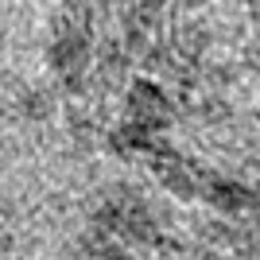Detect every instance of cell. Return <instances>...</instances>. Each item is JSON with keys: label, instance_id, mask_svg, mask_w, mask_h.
<instances>
[{"label": "cell", "instance_id": "cell-1", "mask_svg": "<svg viewBox=\"0 0 260 260\" xmlns=\"http://www.w3.org/2000/svg\"><path fill=\"white\" fill-rule=\"evenodd\" d=\"M86 62H89V39L82 31H62L51 47H47V66H51L54 74H62V78L82 74Z\"/></svg>", "mask_w": 260, "mask_h": 260}, {"label": "cell", "instance_id": "cell-2", "mask_svg": "<svg viewBox=\"0 0 260 260\" xmlns=\"http://www.w3.org/2000/svg\"><path fill=\"white\" fill-rule=\"evenodd\" d=\"M210 198H214L217 206H225V210L245 206V190H241V186H229V183H214L210 186Z\"/></svg>", "mask_w": 260, "mask_h": 260}, {"label": "cell", "instance_id": "cell-3", "mask_svg": "<svg viewBox=\"0 0 260 260\" xmlns=\"http://www.w3.org/2000/svg\"><path fill=\"white\" fill-rule=\"evenodd\" d=\"M27 117H51V93H27Z\"/></svg>", "mask_w": 260, "mask_h": 260}]
</instances>
